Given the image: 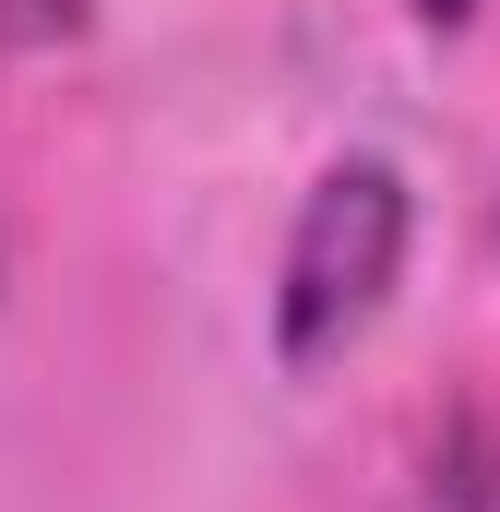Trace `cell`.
Wrapping results in <instances>:
<instances>
[{
  "label": "cell",
  "instance_id": "3",
  "mask_svg": "<svg viewBox=\"0 0 500 512\" xmlns=\"http://www.w3.org/2000/svg\"><path fill=\"white\" fill-rule=\"evenodd\" d=\"M72 24H84V0H0V72L36 60V48H60Z\"/></svg>",
  "mask_w": 500,
  "mask_h": 512
},
{
  "label": "cell",
  "instance_id": "1",
  "mask_svg": "<svg viewBox=\"0 0 500 512\" xmlns=\"http://www.w3.org/2000/svg\"><path fill=\"white\" fill-rule=\"evenodd\" d=\"M405 227L417 215H405V179L381 155H346V167L310 179V203L286 227V262H274V346H286V370L346 358L381 322V298L405 274Z\"/></svg>",
  "mask_w": 500,
  "mask_h": 512
},
{
  "label": "cell",
  "instance_id": "4",
  "mask_svg": "<svg viewBox=\"0 0 500 512\" xmlns=\"http://www.w3.org/2000/svg\"><path fill=\"white\" fill-rule=\"evenodd\" d=\"M417 12H429V24H465V12H477V0H417Z\"/></svg>",
  "mask_w": 500,
  "mask_h": 512
},
{
  "label": "cell",
  "instance_id": "2",
  "mask_svg": "<svg viewBox=\"0 0 500 512\" xmlns=\"http://www.w3.org/2000/svg\"><path fill=\"white\" fill-rule=\"evenodd\" d=\"M429 512H500V405L453 417L429 453Z\"/></svg>",
  "mask_w": 500,
  "mask_h": 512
}]
</instances>
